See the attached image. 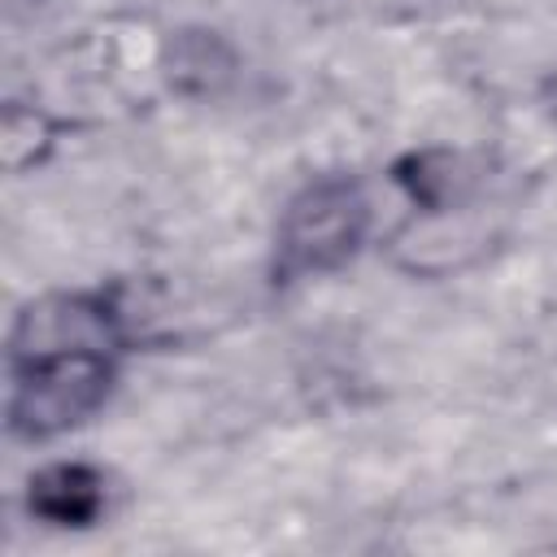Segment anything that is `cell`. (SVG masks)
Masks as SVG:
<instances>
[{
  "label": "cell",
  "mask_w": 557,
  "mask_h": 557,
  "mask_svg": "<svg viewBox=\"0 0 557 557\" xmlns=\"http://www.w3.org/2000/svg\"><path fill=\"white\" fill-rule=\"evenodd\" d=\"M22 148H30V161H35L48 148V122H44V113L9 109V117H4V165L9 170H22V161H26Z\"/></svg>",
  "instance_id": "cell-6"
},
{
  "label": "cell",
  "mask_w": 557,
  "mask_h": 557,
  "mask_svg": "<svg viewBox=\"0 0 557 557\" xmlns=\"http://www.w3.org/2000/svg\"><path fill=\"white\" fill-rule=\"evenodd\" d=\"M370 231L366 191L352 178H318L300 187L274 235V270L283 278H309L344 265Z\"/></svg>",
  "instance_id": "cell-1"
},
{
  "label": "cell",
  "mask_w": 557,
  "mask_h": 557,
  "mask_svg": "<svg viewBox=\"0 0 557 557\" xmlns=\"http://www.w3.org/2000/svg\"><path fill=\"white\" fill-rule=\"evenodd\" d=\"M104 509V483L78 461L48 466L30 479V513L57 527H87Z\"/></svg>",
  "instance_id": "cell-4"
},
{
  "label": "cell",
  "mask_w": 557,
  "mask_h": 557,
  "mask_svg": "<svg viewBox=\"0 0 557 557\" xmlns=\"http://www.w3.org/2000/svg\"><path fill=\"white\" fill-rule=\"evenodd\" d=\"M109 383H113V366L100 348H74V352L13 361L9 426L26 440L61 435L104 405Z\"/></svg>",
  "instance_id": "cell-2"
},
{
  "label": "cell",
  "mask_w": 557,
  "mask_h": 557,
  "mask_svg": "<svg viewBox=\"0 0 557 557\" xmlns=\"http://www.w3.org/2000/svg\"><path fill=\"white\" fill-rule=\"evenodd\" d=\"M113 335L109 309H100L87 296H48L39 305H26L13 322V361L48 357V352H74V348H104Z\"/></svg>",
  "instance_id": "cell-3"
},
{
  "label": "cell",
  "mask_w": 557,
  "mask_h": 557,
  "mask_svg": "<svg viewBox=\"0 0 557 557\" xmlns=\"http://www.w3.org/2000/svg\"><path fill=\"white\" fill-rule=\"evenodd\" d=\"M231 70H235V57H231V48L213 30L174 35V44H170V78L183 91L209 96V91H218L231 78Z\"/></svg>",
  "instance_id": "cell-5"
}]
</instances>
